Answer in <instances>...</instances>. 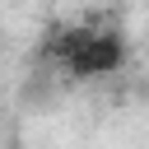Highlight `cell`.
<instances>
[{
  "instance_id": "cell-1",
  "label": "cell",
  "mask_w": 149,
  "mask_h": 149,
  "mask_svg": "<svg viewBox=\"0 0 149 149\" xmlns=\"http://www.w3.org/2000/svg\"><path fill=\"white\" fill-rule=\"evenodd\" d=\"M130 37L116 14H74L56 19L37 42V65L65 84H98L126 70Z\"/></svg>"
}]
</instances>
